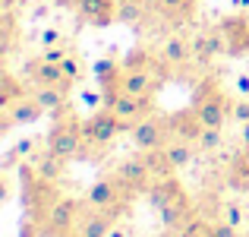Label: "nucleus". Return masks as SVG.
I'll return each instance as SVG.
<instances>
[{
	"label": "nucleus",
	"mask_w": 249,
	"mask_h": 237,
	"mask_svg": "<svg viewBox=\"0 0 249 237\" xmlns=\"http://www.w3.org/2000/svg\"><path fill=\"white\" fill-rule=\"evenodd\" d=\"M148 202H152V209L161 215L167 231H180V228L193 218V202H189L186 190H183V183L177 180V177H161V180H155L152 190H148Z\"/></svg>",
	"instance_id": "f257e3e1"
},
{
	"label": "nucleus",
	"mask_w": 249,
	"mask_h": 237,
	"mask_svg": "<svg viewBox=\"0 0 249 237\" xmlns=\"http://www.w3.org/2000/svg\"><path fill=\"white\" fill-rule=\"evenodd\" d=\"M193 108H196V114L202 117L205 127H218V130H224L227 117H233V104L227 101L224 89H221L214 79H205V82L193 92Z\"/></svg>",
	"instance_id": "f03ea898"
},
{
	"label": "nucleus",
	"mask_w": 249,
	"mask_h": 237,
	"mask_svg": "<svg viewBox=\"0 0 249 237\" xmlns=\"http://www.w3.org/2000/svg\"><path fill=\"white\" fill-rule=\"evenodd\" d=\"M82 142H85V127L76 114H67L54 123V130L48 133V152L70 161L82 152Z\"/></svg>",
	"instance_id": "7ed1b4c3"
},
{
	"label": "nucleus",
	"mask_w": 249,
	"mask_h": 237,
	"mask_svg": "<svg viewBox=\"0 0 249 237\" xmlns=\"http://www.w3.org/2000/svg\"><path fill=\"white\" fill-rule=\"evenodd\" d=\"M129 193H133V190H129L117 174H110V177H101V180H95L89 187V193H85V206L120 215V209L129 206Z\"/></svg>",
	"instance_id": "20e7f679"
},
{
	"label": "nucleus",
	"mask_w": 249,
	"mask_h": 237,
	"mask_svg": "<svg viewBox=\"0 0 249 237\" xmlns=\"http://www.w3.org/2000/svg\"><path fill=\"white\" fill-rule=\"evenodd\" d=\"M82 212H85V209H82L79 199H73V196H60V199L51 206V212L44 215V221H41V237H63V234L76 231Z\"/></svg>",
	"instance_id": "39448f33"
},
{
	"label": "nucleus",
	"mask_w": 249,
	"mask_h": 237,
	"mask_svg": "<svg viewBox=\"0 0 249 237\" xmlns=\"http://www.w3.org/2000/svg\"><path fill=\"white\" fill-rule=\"evenodd\" d=\"M133 142H136V149L139 152H152V149H164L174 136H170V127H167V120H161V117H155V114H148V117H142L139 123H133Z\"/></svg>",
	"instance_id": "423d86ee"
},
{
	"label": "nucleus",
	"mask_w": 249,
	"mask_h": 237,
	"mask_svg": "<svg viewBox=\"0 0 249 237\" xmlns=\"http://www.w3.org/2000/svg\"><path fill=\"white\" fill-rule=\"evenodd\" d=\"M82 127H85V139L95 142V146H107L117 133H123V130H126V127H123V120L110 108L95 111L89 120H82Z\"/></svg>",
	"instance_id": "0eeeda50"
},
{
	"label": "nucleus",
	"mask_w": 249,
	"mask_h": 237,
	"mask_svg": "<svg viewBox=\"0 0 249 237\" xmlns=\"http://www.w3.org/2000/svg\"><path fill=\"white\" fill-rule=\"evenodd\" d=\"M107 108L123 120V127L133 130V123H139L142 117L152 114V98H139V95H126V92H120L117 98L107 101Z\"/></svg>",
	"instance_id": "6e6552de"
},
{
	"label": "nucleus",
	"mask_w": 249,
	"mask_h": 237,
	"mask_svg": "<svg viewBox=\"0 0 249 237\" xmlns=\"http://www.w3.org/2000/svg\"><path fill=\"white\" fill-rule=\"evenodd\" d=\"M161 76L155 67H142V70H123V79H120V92L126 95H139V98H152L155 89H158Z\"/></svg>",
	"instance_id": "1a4fd4ad"
},
{
	"label": "nucleus",
	"mask_w": 249,
	"mask_h": 237,
	"mask_svg": "<svg viewBox=\"0 0 249 237\" xmlns=\"http://www.w3.org/2000/svg\"><path fill=\"white\" fill-rule=\"evenodd\" d=\"M167 127H170V136H174V139H186V142L196 146V139H199L202 130H205V123L196 114V108L189 104V108H183V111H177V114L167 117Z\"/></svg>",
	"instance_id": "9d476101"
},
{
	"label": "nucleus",
	"mask_w": 249,
	"mask_h": 237,
	"mask_svg": "<svg viewBox=\"0 0 249 237\" xmlns=\"http://www.w3.org/2000/svg\"><path fill=\"white\" fill-rule=\"evenodd\" d=\"M117 177H120L133 193H148L152 183H155V177H152V171H148L145 158H126V161H120Z\"/></svg>",
	"instance_id": "9b49d317"
},
{
	"label": "nucleus",
	"mask_w": 249,
	"mask_h": 237,
	"mask_svg": "<svg viewBox=\"0 0 249 237\" xmlns=\"http://www.w3.org/2000/svg\"><path fill=\"white\" fill-rule=\"evenodd\" d=\"M117 225V215L114 212H104V209H85L79 225H76V234L79 237H110Z\"/></svg>",
	"instance_id": "f8f14e48"
},
{
	"label": "nucleus",
	"mask_w": 249,
	"mask_h": 237,
	"mask_svg": "<svg viewBox=\"0 0 249 237\" xmlns=\"http://www.w3.org/2000/svg\"><path fill=\"white\" fill-rule=\"evenodd\" d=\"M227 38V54H249V16H231L218 25Z\"/></svg>",
	"instance_id": "ddd939ff"
},
{
	"label": "nucleus",
	"mask_w": 249,
	"mask_h": 237,
	"mask_svg": "<svg viewBox=\"0 0 249 237\" xmlns=\"http://www.w3.org/2000/svg\"><path fill=\"white\" fill-rule=\"evenodd\" d=\"M76 10H79V16L85 22L98 25V29L117 22V0H79Z\"/></svg>",
	"instance_id": "4468645a"
},
{
	"label": "nucleus",
	"mask_w": 249,
	"mask_h": 237,
	"mask_svg": "<svg viewBox=\"0 0 249 237\" xmlns=\"http://www.w3.org/2000/svg\"><path fill=\"white\" fill-rule=\"evenodd\" d=\"M29 76L35 79V85H60V89H67L70 92V79L67 73H63V67L60 63H51V60H44V57H38V60H29Z\"/></svg>",
	"instance_id": "2eb2a0df"
},
{
	"label": "nucleus",
	"mask_w": 249,
	"mask_h": 237,
	"mask_svg": "<svg viewBox=\"0 0 249 237\" xmlns=\"http://www.w3.org/2000/svg\"><path fill=\"white\" fill-rule=\"evenodd\" d=\"M44 114H48V111L35 101V95H25V98H19L13 108L3 111V130H10L13 123H35V120H41Z\"/></svg>",
	"instance_id": "dca6fc26"
},
{
	"label": "nucleus",
	"mask_w": 249,
	"mask_h": 237,
	"mask_svg": "<svg viewBox=\"0 0 249 237\" xmlns=\"http://www.w3.org/2000/svg\"><path fill=\"white\" fill-rule=\"evenodd\" d=\"M218 54H227V38H224V32H221V29L202 32V35L193 38V57L199 63H208L212 57H218Z\"/></svg>",
	"instance_id": "f3484780"
},
{
	"label": "nucleus",
	"mask_w": 249,
	"mask_h": 237,
	"mask_svg": "<svg viewBox=\"0 0 249 237\" xmlns=\"http://www.w3.org/2000/svg\"><path fill=\"white\" fill-rule=\"evenodd\" d=\"M161 57H164V63H170V67H183L193 57V41H186L180 35H170L164 41V48H161Z\"/></svg>",
	"instance_id": "a211bd4d"
},
{
	"label": "nucleus",
	"mask_w": 249,
	"mask_h": 237,
	"mask_svg": "<svg viewBox=\"0 0 249 237\" xmlns=\"http://www.w3.org/2000/svg\"><path fill=\"white\" fill-rule=\"evenodd\" d=\"M35 101L48 114H60V111H67V89H60V85H38Z\"/></svg>",
	"instance_id": "6ab92c4d"
},
{
	"label": "nucleus",
	"mask_w": 249,
	"mask_h": 237,
	"mask_svg": "<svg viewBox=\"0 0 249 237\" xmlns=\"http://www.w3.org/2000/svg\"><path fill=\"white\" fill-rule=\"evenodd\" d=\"M19 98H25V85L19 82L13 73H3V76H0V108H3V111L13 108Z\"/></svg>",
	"instance_id": "aec40b11"
},
{
	"label": "nucleus",
	"mask_w": 249,
	"mask_h": 237,
	"mask_svg": "<svg viewBox=\"0 0 249 237\" xmlns=\"http://www.w3.org/2000/svg\"><path fill=\"white\" fill-rule=\"evenodd\" d=\"M227 183H231V190H237V193H249V152L233 158L231 171H227Z\"/></svg>",
	"instance_id": "412c9836"
},
{
	"label": "nucleus",
	"mask_w": 249,
	"mask_h": 237,
	"mask_svg": "<svg viewBox=\"0 0 249 237\" xmlns=\"http://www.w3.org/2000/svg\"><path fill=\"white\" fill-rule=\"evenodd\" d=\"M164 155H167L170 168L180 171V168H186V164L193 161V142H186V139H170L167 146H164Z\"/></svg>",
	"instance_id": "4be33fe9"
},
{
	"label": "nucleus",
	"mask_w": 249,
	"mask_h": 237,
	"mask_svg": "<svg viewBox=\"0 0 249 237\" xmlns=\"http://www.w3.org/2000/svg\"><path fill=\"white\" fill-rule=\"evenodd\" d=\"M145 10H148L145 0H117V22L136 25V22H142Z\"/></svg>",
	"instance_id": "5701e85b"
},
{
	"label": "nucleus",
	"mask_w": 249,
	"mask_h": 237,
	"mask_svg": "<svg viewBox=\"0 0 249 237\" xmlns=\"http://www.w3.org/2000/svg\"><path fill=\"white\" fill-rule=\"evenodd\" d=\"M142 158H145V164H148V171H152L155 180H161V177H170V174H174V168H170L164 149H152V152H142Z\"/></svg>",
	"instance_id": "b1692460"
},
{
	"label": "nucleus",
	"mask_w": 249,
	"mask_h": 237,
	"mask_svg": "<svg viewBox=\"0 0 249 237\" xmlns=\"http://www.w3.org/2000/svg\"><path fill=\"white\" fill-rule=\"evenodd\" d=\"M35 174L41 177V180H51V183H54L57 177L63 174V158H57V155L44 152L41 158H38V164H35Z\"/></svg>",
	"instance_id": "393cba45"
},
{
	"label": "nucleus",
	"mask_w": 249,
	"mask_h": 237,
	"mask_svg": "<svg viewBox=\"0 0 249 237\" xmlns=\"http://www.w3.org/2000/svg\"><path fill=\"white\" fill-rule=\"evenodd\" d=\"M152 3H155V10L164 13V16L183 19V16H189V13H193V3H196V0H152Z\"/></svg>",
	"instance_id": "a878e982"
},
{
	"label": "nucleus",
	"mask_w": 249,
	"mask_h": 237,
	"mask_svg": "<svg viewBox=\"0 0 249 237\" xmlns=\"http://www.w3.org/2000/svg\"><path fill=\"white\" fill-rule=\"evenodd\" d=\"M221 139H224V133H221L218 127H205V130H202V136L196 139V149H202V152H218Z\"/></svg>",
	"instance_id": "bb28decb"
},
{
	"label": "nucleus",
	"mask_w": 249,
	"mask_h": 237,
	"mask_svg": "<svg viewBox=\"0 0 249 237\" xmlns=\"http://www.w3.org/2000/svg\"><path fill=\"white\" fill-rule=\"evenodd\" d=\"M60 67H63V73H67V79H70V82H79V79H82V60H79V57L67 54V57H63V63H60Z\"/></svg>",
	"instance_id": "cd10ccee"
},
{
	"label": "nucleus",
	"mask_w": 249,
	"mask_h": 237,
	"mask_svg": "<svg viewBox=\"0 0 249 237\" xmlns=\"http://www.w3.org/2000/svg\"><path fill=\"white\" fill-rule=\"evenodd\" d=\"M208 237H243V234H240V228H233V225H227L224 218H218V221H212Z\"/></svg>",
	"instance_id": "c85d7f7f"
},
{
	"label": "nucleus",
	"mask_w": 249,
	"mask_h": 237,
	"mask_svg": "<svg viewBox=\"0 0 249 237\" xmlns=\"http://www.w3.org/2000/svg\"><path fill=\"white\" fill-rule=\"evenodd\" d=\"M221 218L227 221V225H233V228H240L243 225V209L237 206V202H227L224 209H221Z\"/></svg>",
	"instance_id": "c756f323"
},
{
	"label": "nucleus",
	"mask_w": 249,
	"mask_h": 237,
	"mask_svg": "<svg viewBox=\"0 0 249 237\" xmlns=\"http://www.w3.org/2000/svg\"><path fill=\"white\" fill-rule=\"evenodd\" d=\"M70 54V51L67 48H57V44H54V48H48V51H44V60H51V63H63V57H67Z\"/></svg>",
	"instance_id": "7c9ffc66"
},
{
	"label": "nucleus",
	"mask_w": 249,
	"mask_h": 237,
	"mask_svg": "<svg viewBox=\"0 0 249 237\" xmlns=\"http://www.w3.org/2000/svg\"><path fill=\"white\" fill-rule=\"evenodd\" d=\"M233 120L249 123V101H237V104H233Z\"/></svg>",
	"instance_id": "2f4dec72"
},
{
	"label": "nucleus",
	"mask_w": 249,
	"mask_h": 237,
	"mask_svg": "<svg viewBox=\"0 0 249 237\" xmlns=\"http://www.w3.org/2000/svg\"><path fill=\"white\" fill-rule=\"evenodd\" d=\"M41 38H44V44H48V48H54V44H57V41H60V35H57V32H54V29H48V32H44V35H41Z\"/></svg>",
	"instance_id": "473e14b6"
},
{
	"label": "nucleus",
	"mask_w": 249,
	"mask_h": 237,
	"mask_svg": "<svg viewBox=\"0 0 249 237\" xmlns=\"http://www.w3.org/2000/svg\"><path fill=\"white\" fill-rule=\"evenodd\" d=\"M237 89L243 92V95H249V73H243V76L237 79Z\"/></svg>",
	"instance_id": "72a5a7b5"
},
{
	"label": "nucleus",
	"mask_w": 249,
	"mask_h": 237,
	"mask_svg": "<svg viewBox=\"0 0 249 237\" xmlns=\"http://www.w3.org/2000/svg\"><path fill=\"white\" fill-rule=\"evenodd\" d=\"M110 237H129V228H126V225H114V231H110Z\"/></svg>",
	"instance_id": "f704fd0d"
},
{
	"label": "nucleus",
	"mask_w": 249,
	"mask_h": 237,
	"mask_svg": "<svg viewBox=\"0 0 249 237\" xmlns=\"http://www.w3.org/2000/svg\"><path fill=\"white\" fill-rule=\"evenodd\" d=\"M29 149H32V139H25V142H19V146H16V152H22V155H25Z\"/></svg>",
	"instance_id": "c9c22d12"
},
{
	"label": "nucleus",
	"mask_w": 249,
	"mask_h": 237,
	"mask_svg": "<svg viewBox=\"0 0 249 237\" xmlns=\"http://www.w3.org/2000/svg\"><path fill=\"white\" fill-rule=\"evenodd\" d=\"M243 146H246V152H249V123H243Z\"/></svg>",
	"instance_id": "e433bc0d"
},
{
	"label": "nucleus",
	"mask_w": 249,
	"mask_h": 237,
	"mask_svg": "<svg viewBox=\"0 0 249 237\" xmlns=\"http://www.w3.org/2000/svg\"><path fill=\"white\" fill-rule=\"evenodd\" d=\"M233 6L237 10H249V0H233Z\"/></svg>",
	"instance_id": "4c0bfd02"
},
{
	"label": "nucleus",
	"mask_w": 249,
	"mask_h": 237,
	"mask_svg": "<svg viewBox=\"0 0 249 237\" xmlns=\"http://www.w3.org/2000/svg\"><path fill=\"white\" fill-rule=\"evenodd\" d=\"M164 237H180V231H167V234H164Z\"/></svg>",
	"instance_id": "58836bf2"
},
{
	"label": "nucleus",
	"mask_w": 249,
	"mask_h": 237,
	"mask_svg": "<svg viewBox=\"0 0 249 237\" xmlns=\"http://www.w3.org/2000/svg\"><path fill=\"white\" fill-rule=\"evenodd\" d=\"M57 3H79V0H57Z\"/></svg>",
	"instance_id": "ea45409f"
},
{
	"label": "nucleus",
	"mask_w": 249,
	"mask_h": 237,
	"mask_svg": "<svg viewBox=\"0 0 249 237\" xmlns=\"http://www.w3.org/2000/svg\"><path fill=\"white\" fill-rule=\"evenodd\" d=\"M243 237H249V234H243Z\"/></svg>",
	"instance_id": "a19ab883"
}]
</instances>
